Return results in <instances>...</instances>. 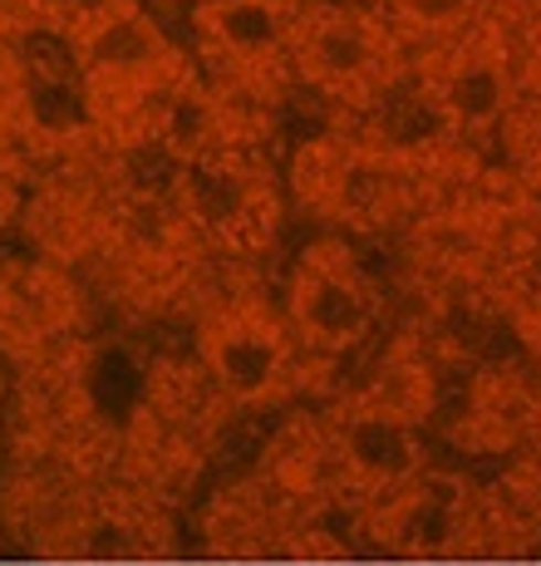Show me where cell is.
Segmentation results:
<instances>
[{"mask_svg":"<svg viewBox=\"0 0 541 566\" xmlns=\"http://www.w3.org/2000/svg\"><path fill=\"white\" fill-rule=\"evenodd\" d=\"M70 64L84 124L108 144H153L168 99L192 80L188 54L144 0H94L70 25Z\"/></svg>","mask_w":541,"mask_h":566,"instance_id":"obj_1","label":"cell"},{"mask_svg":"<svg viewBox=\"0 0 541 566\" xmlns=\"http://www.w3.org/2000/svg\"><path fill=\"white\" fill-rule=\"evenodd\" d=\"M290 74L310 94L340 108H370L394 94L404 74V45L384 15L340 0H300Z\"/></svg>","mask_w":541,"mask_h":566,"instance_id":"obj_2","label":"cell"},{"mask_svg":"<svg viewBox=\"0 0 541 566\" xmlns=\"http://www.w3.org/2000/svg\"><path fill=\"white\" fill-rule=\"evenodd\" d=\"M290 335L300 350L316 355H350L370 340L379 321V286L350 237H316L296 252L280 296Z\"/></svg>","mask_w":541,"mask_h":566,"instance_id":"obj_3","label":"cell"},{"mask_svg":"<svg viewBox=\"0 0 541 566\" xmlns=\"http://www.w3.org/2000/svg\"><path fill=\"white\" fill-rule=\"evenodd\" d=\"M300 0H198L192 54L232 99H270L290 74Z\"/></svg>","mask_w":541,"mask_h":566,"instance_id":"obj_4","label":"cell"},{"mask_svg":"<svg viewBox=\"0 0 541 566\" xmlns=\"http://www.w3.org/2000/svg\"><path fill=\"white\" fill-rule=\"evenodd\" d=\"M178 217H182V232L198 247L232 252V256L262 252L280 222L276 178L256 163L246 144L202 154L182 163Z\"/></svg>","mask_w":541,"mask_h":566,"instance_id":"obj_5","label":"cell"},{"mask_svg":"<svg viewBox=\"0 0 541 566\" xmlns=\"http://www.w3.org/2000/svg\"><path fill=\"white\" fill-rule=\"evenodd\" d=\"M424 99L438 118V128L453 138H482L507 128V118L517 114L512 45L482 25H473L468 35L443 40V45H428Z\"/></svg>","mask_w":541,"mask_h":566,"instance_id":"obj_6","label":"cell"},{"mask_svg":"<svg viewBox=\"0 0 541 566\" xmlns=\"http://www.w3.org/2000/svg\"><path fill=\"white\" fill-rule=\"evenodd\" d=\"M296 335L286 315L256 306V301H232L216 306L198 325V360L208 379L236 405H262L286 389L296 369Z\"/></svg>","mask_w":541,"mask_h":566,"instance_id":"obj_7","label":"cell"},{"mask_svg":"<svg viewBox=\"0 0 541 566\" xmlns=\"http://www.w3.org/2000/svg\"><path fill=\"white\" fill-rule=\"evenodd\" d=\"M394 154H379L364 144H344V138H320V144L300 148L296 163V192L310 212L330 217L340 227H370L384 222L399 202L404 188L394 178Z\"/></svg>","mask_w":541,"mask_h":566,"instance_id":"obj_8","label":"cell"},{"mask_svg":"<svg viewBox=\"0 0 541 566\" xmlns=\"http://www.w3.org/2000/svg\"><path fill=\"white\" fill-rule=\"evenodd\" d=\"M79 321V286L70 266L50 256L0 261V345L6 350H45Z\"/></svg>","mask_w":541,"mask_h":566,"instance_id":"obj_9","label":"cell"},{"mask_svg":"<svg viewBox=\"0 0 541 566\" xmlns=\"http://www.w3.org/2000/svg\"><path fill=\"white\" fill-rule=\"evenodd\" d=\"M482 15V0H384V20L399 30V40L443 45L453 35H468Z\"/></svg>","mask_w":541,"mask_h":566,"instance_id":"obj_10","label":"cell"},{"mask_svg":"<svg viewBox=\"0 0 541 566\" xmlns=\"http://www.w3.org/2000/svg\"><path fill=\"white\" fill-rule=\"evenodd\" d=\"M507 128H512V148H517V163H522V172L532 182H541V104L517 108V114L507 118Z\"/></svg>","mask_w":541,"mask_h":566,"instance_id":"obj_11","label":"cell"}]
</instances>
